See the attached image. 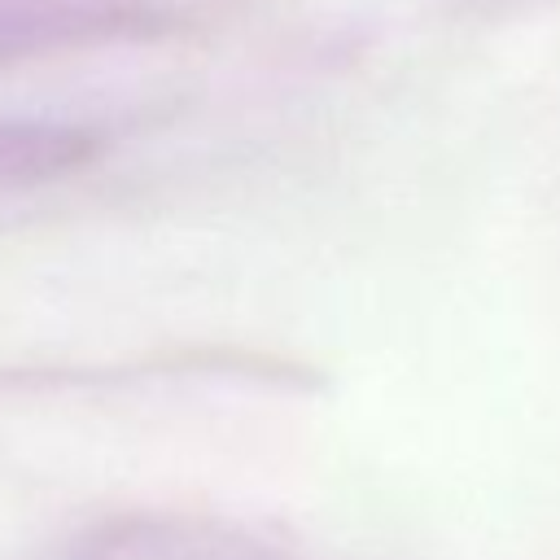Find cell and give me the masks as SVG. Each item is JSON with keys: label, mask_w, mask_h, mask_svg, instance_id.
<instances>
[{"label": "cell", "mask_w": 560, "mask_h": 560, "mask_svg": "<svg viewBox=\"0 0 560 560\" xmlns=\"http://www.w3.org/2000/svg\"><path fill=\"white\" fill-rule=\"evenodd\" d=\"M88 140L48 122H0V184H22L61 166H74Z\"/></svg>", "instance_id": "obj_1"}]
</instances>
